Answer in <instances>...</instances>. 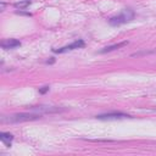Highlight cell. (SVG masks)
Returning a JSON list of instances; mask_svg holds the SVG:
<instances>
[{
  "instance_id": "6da1fadb",
  "label": "cell",
  "mask_w": 156,
  "mask_h": 156,
  "mask_svg": "<svg viewBox=\"0 0 156 156\" xmlns=\"http://www.w3.org/2000/svg\"><path fill=\"white\" fill-rule=\"evenodd\" d=\"M134 17V12L130 10V9H124L118 16H115V17H111L108 20V23L111 26H121L126 22H129L132 21Z\"/></svg>"
},
{
  "instance_id": "7a4b0ae2",
  "label": "cell",
  "mask_w": 156,
  "mask_h": 156,
  "mask_svg": "<svg viewBox=\"0 0 156 156\" xmlns=\"http://www.w3.org/2000/svg\"><path fill=\"white\" fill-rule=\"evenodd\" d=\"M41 117V113H37V112H32V113H17V115H13L11 117H9V119H2L1 118V122H23V121H34V119H38Z\"/></svg>"
},
{
  "instance_id": "3957f363",
  "label": "cell",
  "mask_w": 156,
  "mask_h": 156,
  "mask_svg": "<svg viewBox=\"0 0 156 156\" xmlns=\"http://www.w3.org/2000/svg\"><path fill=\"white\" fill-rule=\"evenodd\" d=\"M83 46H84V41L83 40H76L69 45L62 46L60 49H54L52 51L56 52V54H62V52H66V51H69V50H74V49H79V48H83Z\"/></svg>"
},
{
  "instance_id": "277c9868",
  "label": "cell",
  "mask_w": 156,
  "mask_h": 156,
  "mask_svg": "<svg viewBox=\"0 0 156 156\" xmlns=\"http://www.w3.org/2000/svg\"><path fill=\"white\" fill-rule=\"evenodd\" d=\"M126 117H130V116L123 112H108V113L96 116L98 119H118V118H126Z\"/></svg>"
},
{
  "instance_id": "5b68a950",
  "label": "cell",
  "mask_w": 156,
  "mask_h": 156,
  "mask_svg": "<svg viewBox=\"0 0 156 156\" xmlns=\"http://www.w3.org/2000/svg\"><path fill=\"white\" fill-rule=\"evenodd\" d=\"M20 45H21V41L17 40V39H6V40H2L1 41V48L5 49V50L15 49V48H17Z\"/></svg>"
},
{
  "instance_id": "8992f818",
  "label": "cell",
  "mask_w": 156,
  "mask_h": 156,
  "mask_svg": "<svg viewBox=\"0 0 156 156\" xmlns=\"http://www.w3.org/2000/svg\"><path fill=\"white\" fill-rule=\"evenodd\" d=\"M128 44V41H122V43H117V44H113V45H110V46H106L102 50H100L101 54H105V52H111L113 50H117V49H121L123 46H126Z\"/></svg>"
},
{
  "instance_id": "52a82bcc",
  "label": "cell",
  "mask_w": 156,
  "mask_h": 156,
  "mask_svg": "<svg viewBox=\"0 0 156 156\" xmlns=\"http://www.w3.org/2000/svg\"><path fill=\"white\" fill-rule=\"evenodd\" d=\"M0 139H1L2 143L6 144V146H10V145H11V141H12V139H13V136H12V134H10V133H0Z\"/></svg>"
},
{
  "instance_id": "ba28073f",
  "label": "cell",
  "mask_w": 156,
  "mask_h": 156,
  "mask_svg": "<svg viewBox=\"0 0 156 156\" xmlns=\"http://www.w3.org/2000/svg\"><path fill=\"white\" fill-rule=\"evenodd\" d=\"M30 5V0H26V1H20V2H16L15 4V7H17V9H26L27 6H29Z\"/></svg>"
},
{
  "instance_id": "9c48e42d",
  "label": "cell",
  "mask_w": 156,
  "mask_h": 156,
  "mask_svg": "<svg viewBox=\"0 0 156 156\" xmlns=\"http://www.w3.org/2000/svg\"><path fill=\"white\" fill-rule=\"evenodd\" d=\"M48 90H49V87H43V88H40V89H39V93L44 94V93H46Z\"/></svg>"
}]
</instances>
